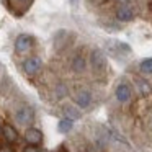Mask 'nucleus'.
I'll list each match as a JSON object with an SVG mask.
<instances>
[{"mask_svg": "<svg viewBox=\"0 0 152 152\" xmlns=\"http://www.w3.org/2000/svg\"><path fill=\"white\" fill-rule=\"evenodd\" d=\"M90 66H92L93 72L103 74L106 70V57L102 49H93L90 54Z\"/></svg>", "mask_w": 152, "mask_h": 152, "instance_id": "1", "label": "nucleus"}, {"mask_svg": "<svg viewBox=\"0 0 152 152\" xmlns=\"http://www.w3.org/2000/svg\"><path fill=\"white\" fill-rule=\"evenodd\" d=\"M15 119H17V123H18V124H21V126H30L31 123L34 121L33 108L28 106V105L20 106V108L17 110V113H15Z\"/></svg>", "mask_w": 152, "mask_h": 152, "instance_id": "2", "label": "nucleus"}, {"mask_svg": "<svg viewBox=\"0 0 152 152\" xmlns=\"http://www.w3.org/2000/svg\"><path fill=\"white\" fill-rule=\"evenodd\" d=\"M33 48V38L30 34H20L15 41V49L18 54H25Z\"/></svg>", "mask_w": 152, "mask_h": 152, "instance_id": "3", "label": "nucleus"}, {"mask_svg": "<svg viewBox=\"0 0 152 152\" xmlns=\"http://www.w3.org/2000/svg\"><path fill=\"white\" fill-rule=\"evenodd\" d=\"M74 102H75V105L82 110L88 108V106L92 105V93H90L88 90H79V92L75 93Z\"/></svg>", "mask_w": 152, "mask_h": 152, "instance_id": "4", "label": "nucleus"}, {"mask_svg": "<svg viewBox=\"0 0 152 152\" xmlns=\"http://www.w3.org/2000/svg\"><path fill=\"white\" fill-rule=\"evenodd\" d=\"M25 141L30 145H38L43 142V132L38 128H28L25 131Z\"/></svg>", "mask_w": 152, "mask_h": 152, "instance_id": "5", "label": "nucleus"}, {"mask_svg": "<svg viewBox=\"0 0 152 152\" xmlns=\"http://www.w3.org/2000/svg\"><path fill=\"white\" fill-rule=\"evenodd\" d=\"M134 18V8L131 5H119L116 8V20L119 21H131Z\"/></svg>", "mask_w": 152, "mask_h": 152, "instance_id": "6", "label": "nucleus"}, {"mask_svg": "<svg viewBox=\"0 0 152 152\" xmlns=\"http://www.w3.org/2000/svg\"><path fill=\"white\" fill-rule=\"evenodd\" d=\"M41 66H43V62H41L39 57H30V59H26L23 62V69L28 75H34L41 69Z\"/></svg>", "mask_w": 152, "mask_h": 152, "instance_id": "7", "label": "nucleus"}, {"mask_svg": "<svg viewBox=\"0 0 152 152\" xmlns=\"http://www.w3.org/2000/svg\"><path fill=\"white\" fill-rule=\"evenodd\" d=\"M115 95H116V100H118V102L126 103V102L131 100V88H129L128 83H119V85L116 87Z\"/></svg>", "mask_w": 152, "mask_h": 152, "instance_id": "8", "label": "nucleus"}, {"mask_svg": "<svg viewBox=\"0 0 152 152\" xmlns=\"http://www.w3.org/2000/svg\"><path fill=\"white\" fill-rule=\"evenodd\" d=\"M2 132H4L5 139H7L8 142H17L18 141V132L15 131L10 124H5L4 128H2Z\"/></svg>", "mask_w": 152, "mask_h": 152, "instance_id": "9", "label": "nucleus"}, {"mask_svg": "<svg viewBox=\"0 0 152 152\" xmlns=\"http://www.w3.org/2000/svg\"><path fill=\"white\" fill-rule=\"evenodd\" d=\"M85 66H87L85 59H83L82 56H75L72 59V70H74V72H77V74L83 72V70H85Z\"/></svg>", "mask_w": 152, "mask_h": 152, "instance_id": "10", "label": "nucleus"}, {"mask_svg": "<svg viewBox=\"0 0 152 152\" xmlns=\"http://www.w3.org/2000/svg\"><path fill=\"white\" fill-rule=\"evenodd\" d=\"M136 83H137V88H139V92H141V95H142V96H149V95L152 93L151 87H149V83L145 82V80H142V79H136Z\"/></svg>", "mask_w": 152, "mask_h": 152, "instance_id": "11", "label": "nucleus"}, {"mask_svg": "<svg viewBox=\"0 0 152 152\" xmlns=\"http://www.w3.org/2000/svg\"><path fill=\"white\" fill-rule=\"evenodd\" d=\"M72 128H74V121H72V119L64 118V119H61V121H59V128H57V129H59V132H62V134H67Z\"/></svg>", "mask_w": 152, "mask_h": 152, "instance_id": "12", "label": "nucleus"}, {"mask_svg": "<svg viewBox=\"0 0 152 152\" xmlns=\"http://www.w3.org/2000/svg\"><path fill=\"white\" fill-rule=\"evenodd\" d=\"M139 69L142 74H152V57H147V59L142 61L139 64Z\"/></svg>", "mask_w": 152, "mask_h": 152, "instance_id": "13", "label": "nucleus"}, {"mask_svg": "<svg viewBox=\"0 0 152 152\" xmlns=\"http://www.w3.org/2000/svg\"><path fill=\"white\" fill-rule=\"evenodd\" d=\"M64 113L67 115V118H69V119H77L80 116V113L77 111L75 108H72V106H64Z\"/></svg>", "mask_w": 152, "mask_h": 152, "instance_id": "14", "label": "nucleus"}, {"mask_svg": "<svg viewBox=\"0 0 152 152\" xmlns=\"http://www.w3.org/2000/svg\"><path fill=\"white\" fill-rule=\"evenodd\" d=\"M56 92H57V96H59V98H62V96H66V95H67V90H66V85H57Z\"/></svg>", "mask_w": 152, "mask_h": 152, "instance_id": "15", "label": "nucleus"}, {"mask_svg": "<svg viewBox=\"0 0 152 152\" xmlns=\"http://www.w3.org/2000/svg\"><path fill=\"white\" fill-rule=\"evenodd\" d=\"M23 152H41V151L38 149V145H30V144H28L26 147L23 149Z\"/></svg>", "mask_w": 152, "mask_h": 152, "instance_id": "16", "label": "nucleus"}, {"mask_svg": "<svg viewBox=\"0 0 152 152\" xmlns=\"http://www.w3.org/2000/svg\"><path fill=\"white\" fill-rule=\"evenodd\" d=\"M0 152H13V149H12L10 145H2V147H0Z\"/></svg>", "mask_w": 152, "mask_h": 152, "instance_id": "17", "label": "nucleus"}, {"mask_svg": "<svg viewBox=\"0 0 152 152\" xmlns=\"http://www.w3.org/2000/svg\"><path fill=\"white\" fill-rule=\"evenodd\" d=\"M116 2H118L119 5H128L129 4V0H116Z\"/></svg>", "mask_w": 152, "mask_h": 152, "instance_id": "18", "label": "nucleus"}, {"mask_svg": "<svg viewBox=\"0 0 152 152\" xmlns=\"http://www.w3.org/2000/svg\"><path fill=\"white\" fill-rule=\"evenodd\" d=\"M70 2H72V4H75V0H70Z\"/></svg>", "mask_w": 152, "mask_h": 152, "instance_id": "19", "label": "nucleus"}, {"mask_svg": "<svg viewBox=\"0 0 152 152\" xmlns=\"http://www.w3.org/2000/svg\"><path fill=\"white\" fill-rule=\"evenodd\" d=\"M20 2H25V0H20ZM28 2H30V0H28Z\"/></svg>", "mask_w": 152, "mask_h": 152, "instance_id": "20", "label": "nucleus"}, {"mask_svg": "<svg viewBox=\"0 0 152 152\" xmlns=\"http://www.w3.org/2000/svg\"><path fill=\"white\" fill-rule=\"evenodd\" d=\"M0 131H2V128H0Z\"/></svg>", "mask_w": 152, "mask_h": 152, "instance_id": "21", "label": "nucleus"}]
</instances>
